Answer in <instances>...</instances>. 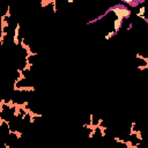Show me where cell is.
<instances>
[{"label": "cell", "instance_id": "3957f363", "mask_svg": "<svg viewBox=\"0 0 148 148\" xmlns=\"http://www.w3.org/2000/svg\"><path fill=\"white\" fill-rule=\"evenodd\" d=\"M120 2H123L131 9V8H138L140 5H143L145 0H121Z\"/></svg>", "mask_w": 148, "mask_h": 148}, {"label": "cell", "instance_id": "52a82bcc", "mask_svg": "<svg viewBox=\"0 0 148 148\" xmlns=\"http://www.w3.org/2000/svg\"><path fill=\"white\" fill-rule=\"evenodd\" d=\"M132 27H133V22H130V23H128V25H127V28H126V30H131V29H132Z\"/></svg>", "mask_w": 148, "mask_h": 148}, {"label": "cell", "instance_id": "277c9868", "mask_svg": "<svg viewBox=\"0 0 148 148\" xmlns=\"http://www.w3.org/2000/svg\"><path fill=\"white\" fill-rule=\"evenodd\" d=\"M123 23H124V20H119V18H114V21H113V31L118 35V32L120 31V29H121V27H123Z\"/></svg>", "mask_w": 148, "mask_h": 148}, {"label": "cell", "instance_id": "7a4b0ae2", "mask_svg": "<svg viewBox=\"0 0 148 148\" xmlns=\"http://www.w3.org/2000/svg\"><path fill=\"white\" fill-rule=\"evenodd\" d=\"M110 9H111V12L116 15V18H119V20L128 18V17H131V15H132V9H130V8H128L126 5H124L123 2H119V3H116V5L110 6Z\"/></svg>", "mask_w": 148, "mask_h": 148}, {"label": "cell", "instance_id": "6da1fadb", "mask_svg": "<svg viewBox=\"0 0 148 148\" xmlns=\"http://www.w3.org/2000/svg\"><path fill=\"white\" fill-rule=\"evenodd\" d=\"M17 112V105H14L12 103H2L0 105V120L9 123L15 117Z\"/></svg>", "mask_w": 148, "mask_h": 148}, {"label": "cell", "instance_id": "5b68a950", "mask_svg": "<svg viewBox=\"0 0 148 148\" xmlns=\"http://www.w3.org/2000/svg\"><path fill=\"white\" fill-rule=\"evenodd\" d=\"M143 14H145V7H140L139 10H138V13H136V16H139V17L142 18V17H145Z\"/></svg>", "mask_w": 148, "mask_h": 148}, {"label": "cell", "instance_id": "8992f818", "mask_svg": "<svg viewBox=\"0 0 148 148\" xmlns=\"http://www.w3.org/2000/svg\"><path fill=\"white\" fill-rule=\"evenodd\" d=\"M114 36H117V34H116L114 31H111V32H109V34L105 36V39H110V38L114 37Z\"/></svg>", "mask_w": 148, "mask_h": 148}]
</instances>
